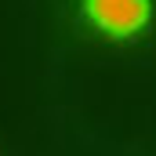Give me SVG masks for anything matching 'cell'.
Listing matches in <instances>:
<instances>
[{"label": "cell", "instance_id": "6da1fadb", "mask_svg": "<svg viewBox=\"0 0 156 156\" xmlns=\"http://www.w3.org/2000/svg\"><path fill=\"white\" fill-rule=\"evenodd\" d=\"M153 0H80V22L105 44H134L153 26Z\"/></svg>", "mask_w": 156, "mask_h": 156}]
</instances>
